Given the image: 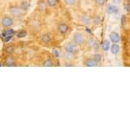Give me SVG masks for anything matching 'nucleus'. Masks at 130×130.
I'll return each mask as SVG.
<instances>
[{
    "label": "nucleus",
    "instance_id": "nucleus-29",
    "mask_svg": "<svg viewBox=\"0 0 130 130\" xmlns=\"http://www.w3.org/2000/svg\"><path fill=\"white\" fill-rule=\"evenodd\" d=\"M112 2L115 5H118V4H120L121 2V0H112Z\"/></svg>",
    "mask_w": 130,
    "mask_h": 130
},
{
    "label": "nucleus",
    "instance_id": "nucleus-25",
    "mask_svg": "<svg viewBox=\"0 0 130 130\" xmlns=\"http://www.w3.org/2000/svg\"><path fill=\"white\" fill-rule=\"evenodd\" d=\"M101 22V18L99 16H96L95 18H94V23H95V24H98L99 23Z\"/></svg>",
    "mask_w": 130,
    "mask_h": 130
},
{
    "label": "nucleus",
    "instance_id": "nucleus-8",
    "mask_svg": "<svg viewBox=\"0 0 130 130\" xmlns=\"http://www.w3.org/2000/svg\"><path fill=\"white\" fill-rule=\"evenodd\" d=\"M110 50L113 55H117V54L120 52V46L118 44H116V43H114V44L110 47Z\"/></svg>",
    "mask_w": 130,
    "mask_h": 130
},
{
    "label": "nucleus",
    "instance_id": "nucleus-12",
    "mask_svg": "<svg viewBox=\"0 0 130 130\" xmlns=\"http://www.w3.org/2000/svg\"><path fill=\"white\" fill-rule=\"evenodd\" d=\"M30 2L27 1V0H24V1H23L22 3H21L20 5V8L22 9L23 10H28L29 8H30Z\"/></svg>",
    "mask_w": 130,
    "mask_h": 130
},
{
    "label": "nucleus",
    "instance_id": "nucleus-1",
    "mask_svg": "<svg viewBox=\"0 0 130 130\" xmlns=\"http://www.w3.org/2000/svg\"><path fill=\"white\" fill-rule=\"evenodd\" d=\"M65 50H66L67 53L70 54V55H74V54L77 53V51H78L75 43H68L65 46Z\"/></svg>",
    "mask_w": 130,
    "mask_h": 130
},
{
    "label": "nucleus",
    "instance_id": "nucleus-3",
    "mask_svg": "<svg viewBox=\"0 0 130 130\" xmlns=\"http://www.w3.org/2000/svg\"><path fill=\"white\" fill-rule=\"evenodd\" d=\"M13 24V19L10 17H4L1 20V25L5 28H8V27L11 26Z\"/></svg>",
    "mask_w": 130,
    "mask_h": 130
},
{
    "label": "nucleus",
    "instance_id": "nucleus-7",
    "mask_svg": "<svg viewBox=\"0 0 130 130\" xmlns=\"http://www.w3.org/2000/svg\"><path fill=\"white\" fill-rule=\"evenodd\" d=\"M5 63L6 66L8 67H11V66H14L15 65V61H14L13 57L12 56H7V57L5 58Z\"/></svg>",
    "mask_w": 130,
    "mask_h": 130
},
{
    "label": "nucleus",
    "instance_id": "nucleus-27",
    "mask_svg": "<svg viewBox=\"0 0 130 130\" xmlns=\"http://www.w3.org/2000/svg\"><path fill=\"white\" fill-rule=\"evenodd\" d=\"M125 9H126V10H127V12H130V3L125 5Z\"/></svg>",
    "mask_w": 130,
    "mask_h": 130
},
{
    "label": "nucleus",
    "instance_id": "nucleus-16",
    "mask_svg": "<svg viewBox=\"0 0 130 130\" xmlns=\"http://www.w3.org/2000/svg\"><path fill=\"white\" fill-rule=\"evenodd\" d=\"M82 22L84 24H90V18L88 15H85L82 18Z\"/></svg>",
    "mask_w": 130,
    "mask_h": 130
},
{
    "label": "nucleus",
    "instance_id": "nucleus-21",
    "mask_svg": "<svg viewBox=\"0 0 130 130\" xmlns=\"http://www.w3.org/2000/svg\"><path fill=\"white\" fill-rule=\"evenodd\" d=\"M93 57H94V59H95L96 62H101V61H102V55H101V54H95V55L93 56Z\"/></svg>",
    "mask_w": 130,
    "mask_h": 130
},
{
    "label": "nucleus",
    "instance_id": "nucleus-20",
    "mask_svg": "<svg viewBox=\"0 0 130 130\" xmlns=\"http://www.w3.org/2000/svg\"><path fill=\"white\" fill-rule=\"evenodd\" d=\"M14 51V47L13 46H8L5 48V52L7 54H11Z\"/></svg>",
    "mask_w": 130,
    "mask_h": 130
},
{
    "label": "nucleus",
    "instance_id": "nucleus-22",
    "mask_svg": "<svg viewBox=\"0 0 130 130\" xmlns=\"http://www.w3.org/2000/svg\"><path fill=\"white\" fill-rule=\"evenodd\" d=\"M65 4L68 5H74L76 2V0H64Z\"/></svg>",
    "mask_w": 130,
    "mask_h": 130
},
{
    "label": "nucleus",
    "instance_id": "nucleus-15",
    "mask_svg": "<svg viewBox=\"0 0 130 130\" xmlns=\"http://www.w3.org/2000/svg\"><path fill=\"white\" fill-rule=\"evenodd\" d=\"M107 12H108V14H113L115 12H117V7H115L114 5H108Z\"/></svg>",
    "mask_w": 130,
    "mask_h": 130
},
{
    "label": "nucleus",
    "instance_id": "nucleus-4",
    "mask_svg": "<svg viewBox=\"0 0 130 130\" xmlns=\"http://www.w3.org/2000/svg\"><path fill=\"white\" fill-rule=\"evenodd\" d=\"M10 12L12 16L14 17H21L23 15V10L19 7H10Z\"/></svg>",
    "mask_w": 130,
    "mask_h": 130
},
{
    "label": "nucleus",
    "instance_id": "nucleus-10",
    "mask_svg": "<svg viewBox=\"0 0 130 130\" xmlns=\"http://www.w3.org/2000/svg\"><path fill=\"white\" fill-rule=\"evenodd\" d=\"M58 31H59L61 34H65L68 31V26L65 24H61L58 26Z\"/></svg>",
    "mask_w": 130,
    "mask_h": 130
},
{
    "label": "nucleus",
    "instance_id": "nucleus-23",
    "mask_svg": "<svg viewBox=\"0 0 130 130\" xmlns=\"http://www.w3.org/2000/svg\"><path fill=\"white\" fill-rule=\"evenodd\" d=\"M45 7H46V5L43 2H40V3L38 4V8L40 9L41 10H44L45 9Z\"/></svg>",
    "mask_w": 130,
    "mask_h": 130
},
{
    "label": "nucleus",
    "instance_id": "nucleus-19",
    "mask_svg": "<svg viewBox=\"0 0 130 130\" xmlns=\"http://www.w3.org/2000/svg\"><path fill=\"white\" fill-rule=\"evenodd\" d=\"M17 36H18V37H19V38H23V37L27 36V32L25 30H20L17 33Z\"/></svg>",
    "mask_w": 130,
    "mask_h": 130
},
{
    "label": "nucleus",
    "instance_id": "nucleus-9",
    "mask_svg": "<svg viewBox=\"0 0 130 130\" xmlns=\"http://www.w3.org/2000/svg\"><path fill=\"white\" fill-rule=\"evenodd\" d=\"M50 40H51V37L49 34H43L41 37V42L43 43H45V44H48Z\"/></svg>",
    "mask_w": 130,
    "mask_h": 130
},
{
    "label": "nucleus",
    "instance_id": "nucleus-11",
    "mask_svg": "<svg viewBox=\"0 0 130 130\" xmlns=\"http://www.w3.org/2000/svg\"><path fill=\"white\" fill-rule=\"evenodd\" d=\"M97 63H98V62H96L94 58L93 59H89L85 62V65L88 67H95V66H97Z\"/></svg>",
    "mask_w": 130,
    "mask_h": 130
},
{
    "label": "nucleus",
    "instance_id": "nucleus-5",
    "mask_svg": "<svg viewBox=\"0 0 130 130\" xmlns=\"http://www.w3.org/2000/svg\"><path fill=\"white\" fill-rule=\"evenodd\" d=\"M109 38H110V41L112 42V43H119V41H120V36H119V34L117 32L113 31V32L110 33Z\"/></svg>",
    "mask_w": 130,
    "mask_h": 130
},
{
    "label": "nucleus",
    "instance_id": "nucleus-13",
    "mask_svg": "<svg viewBox=\"0 0 130 130\" xmlns=\"http://www.w3.org/2000/svg\"><path fill=\"white\" fill-rule=\"evenodd\" d=\"M14 34V30L12 29H9V30H5L2 33V38L4 37H12Z\"/></svg>",
    "mask_w": 130,
    "mask_h": 130
},
{
    "label": "nucleus",
    "instance_id": "nucleus-26",
    "mask_svg": "<svg viewBox=\"0 0 130 130\" xmlns=\"http://www.w3.org/2000/svg\"><path fill=\"white\" fill-rule=\"evenodd\" d=\"M53 54H54V56H55V57H56V58H58L60 56L59 52H58V50L56 49H53Z\"/></svg>",
    "mask_w": 130,
    "mask_h": 130
},
{
    "label": "nucleus",
    "instance_id": "nucleus-24",
    "mask_svg": "<svg viewBox=\"0 0 130 130\" xmlns=\"http://www.w3.org/2000/svg\"><path fill=\"white\" fill-rule=\"evenodd\" d=\"M95 1L98 5H101V6H102L105 4V0H95Z\"/></svg>",
    "mask_w": 130,
    "mask_h": 130
},
{
    "label": "nucleus",
    "instance_id": "nucleus-28",
    "mask_svg": "<svg viewBox=\"0 0 130 130\" xmlns=\"http://www.w3.org/2000/svg\"><path fill=\"white\" fill-rule=\"evenodd\" d=\"M11 38H12V37H4L3 40L4 42H9Z\"/></svg>",
    "mask_w": 130,
    "mask_h": 130
},
{
    "label": "nucleus",
    "instance_id": "nucleus-14",
    "mask_svg": "<svg viewBox=\"0 0 130 130\" xmlns=\"http://www.w3.org/2000/svg\"><path fill=\"white\" fill-rule=\"evenodd\" d=\"M102 48L104 51H108L110 48V43L108 40H104L102 43Z\"/></svg>",
    "mask_w": 130,
    "mask_h": 130
},
{
    "label": "nucleus",
    "instance_id": "nucleus-18",
    "mask_svg": "<svg viewBox=\"0 0 130 130\" xmlns=\"http://www.w3.org/2000/svg\"><path fill=\"white\" fill-rule=\"evenodd\" d=\"M43 65L45 67H51V66H53V62L50 59H47L43 62Z\"/></svg>",
    "mask_w": 130,
    "mask_h": 130
},
{
    "label": "nucleus",
    "instance_id": "nucleus-6",
    "mask_svg": "<svg viewBox=\"0 0 130 130\" xmlns=\"http://www.w3.org/2000/svg\"><path fill=\"white\" fill-rule=\"evenodd\" d=\"M88 45L95 50H98V49H99V45H98L97 42H96L94 38H90L88 40Z\"/></svg>",
    "mask_w": 130,
    "mask_h": 130
},
{
    "label": "nucleus",
    "instance_id": "nucleus-2",
    "mask_svg": "<svg viewBox=\"0 0 130 130\" xmlns=\"http://www.w3.org/2000/svg\"><path fill=\"white\" fill-rule=\"evenodd\" d=\"M73 42L76 45H81L84 42V38H83V36L79 32H75L74 36H73Z\"/></svg>",
    "mask_w": 130,
    "mask_h": 130
},
{
    "label": "nucleus",
    "instance_id": "nucleus-17",
    "mask_svg": "<svg viewBox=\"0 0 130 130\" xmlns=\"http://www.w3.org/2000/svg\"><path fill=\"white\" fill-rule=\"evenodd\" d=\"M57 0H46V3H47V5L50 6V7H54V6L56 5V4H57Z\"/></svg>",
    "mask_w": 130,
    "mask_h": 130
}]
</instances>
